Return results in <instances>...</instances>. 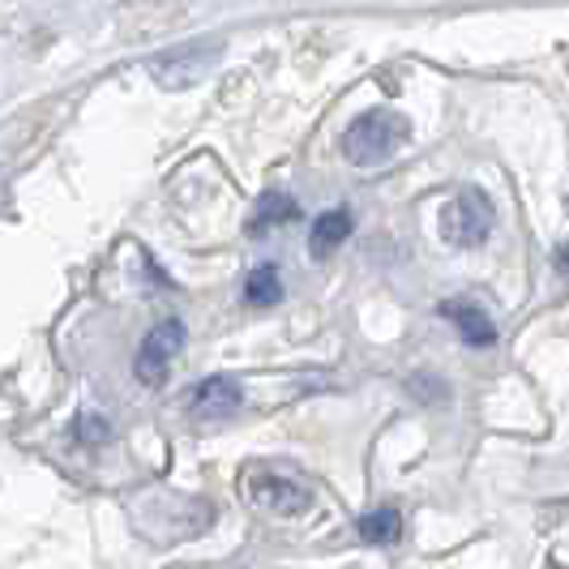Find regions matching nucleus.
Instances as JSON below:
<instances>
[{
  "instance_id": "9d476101",
  "label": "nucleus",
  "mask_w": 569,
  "mask_h": 569,
  "mask_svg": "<svg viewBox=\"0 0 569 569\" xmlns=\"http://www.w3.org/2000/svg\"><path fill=\"white\" fill-rule=\"evenodd\" d=\"M300 219V206L287 198V193H266L257 201L253 219H249V231H266V228H279V223H296Z\"/></svg>"
},
{
  "instance_id": "0eeeda50",
  "label": "nucleus",
  "mask_w": 569,
  "mask_h": 569,
  "mask_svg": "<svg viewBox=\"0 0 569 569\" xmlns=\"http://www.w3.org/2000/svg\"><path fill=\"white\" fill-rule=\"evenodd\" d=\"M437 313L446 317V321H455V330L462 335V342H471V347H492V342H497L492 317H488L480 305H471V300H446Z\"/></svg>"
},
{
  "instance_id": "9b49d317",
  "label": "nucleus",
  "mask_w": 569,
  "mask_h": 569,
  "mask_svg": "<svg viewBox=\"0 0 569 569\" xmlns=\"http://www.w3.org/2000/svg\"><path fill=\"white\" fill-rule=\"evenodd\" d=\"M244 300L253 309L279 305L283 300V274H279V266H257L253 274H249V283H244Z\"/></svg>"
},
{
  "instance_id": "f03ea898",
  "label": "nucleus",
  "mask_w": 569,
  "mask_h": 569,
  "mask_svg": "<svg viewBox=\"0 0 569 569\" xmlns=\"http://www.w3.org/2000/svg\"><path fill=\"white\" fill-rule=\"evenodd\" d=\"M492 228H497V210H492L488 193H480V189H462L441 210V236L455 249H480L492 236Z\"/></svg>"
},
{
  "instance_id": "4468645a",
  "label": "nucleus",
  "mask_w": 569,
  "mask_h": 569,
  "mask_svg": "<svg viewBox=\"0 0 569 569\" xmlns=\"http://www.w3.org/2000/svg\"><path fill=\"white\" fill-rule=\"evenodd\" d=\"M4 198H9V176L0 171V206H4Z\"/></svg>"
},
{
  "instance_id": "ddd939ff",
  "label": "nucleus",
  "mask_w": 569,
  "mask_h": 569,
  "mask_svg": "<svg viewBox=\"0 0 569 569\" xmlns=\"http://www.w3.org/2000/svg\"><path fill=\"white\" fill-rule=\"evenodd\" d=\"M557 270L569 279V244H566V249H557Z\"/></svg>"
},
{
  "instance_id": "f8f14e48",
  "label": "nucleus",
  "mask_w": 569,
  "mask_h": 569,
  "mask_svg": "<svg viewBox=\"0 0 569 569\" xmlns=\"http://www.w3.org/2000/svg\"><path fill=\"white\" fill-rule=\"evenodd\" d=\"M78 432H82V441H90V446H94V441H108V420L86 411L82 420H78Z\"/></svg>"
},
{
  "instance_id": "39448f33",
  "label": "nucleus",
  "mask_w": 569,
  "mask_h": 569,
  "mask_svg": "<svg viewBox=\"0 0 569 569\" xmlns=\"http://www.w3.org/2000/svg\"><path fill=\"white\" fill-rule=\"evenodd\" d=\"M249 501H257L261 510L274 513H305L309 510V488H300L287 476H274V471H261V476H249Z\"/></svg>"
},
{
  "instance_id": "f257e3e1",
  "label": "nucleus",
  "mask_w": 569,
  "mask_h": 569,
  "mask_svg": "<svg viewBox=\"0 0 569 569\" xmlns=\"http://www.w3.org/2000/svg\"><path fill=\"white\" fill-rule=\"evenodd\" d=\"M407 142V120L390 108H377V112L356 116L342 133V154L356 163V168H381L399 154V146Z\"/></svg>"
},
{
  "instance_id": "1a4fd4ad",
  "label": "nucleus",
  "mask_w": 569,
  "mask_h": 569,
  "mask_svg": "<svg viewBox=\"0 0 569 569\" xmlns=\"http://www.w3.org/2000/svg\"><path fill=\"white\" fill-rule=\"evenodd\" d=\"M356 531H360V540L365 543H399L402 536V513L395 506H381V510H369L360 513V522H356Z\"/></svg>"
},
{
  "instance_id": "423d86ee",
  "label": "nucleus",
  "mask_w": 569,
  "mask_h": 569,
  "mask_svg": "<svg viewBox=\"0 0 569 569\" xmlns=\"http://www.w3.org/2000/svg\"><path fill=\"white\" fill-rule=\"evenodd\" d=\"M214 64V48H184V52H171V57L150 60V78L168 90H184L193 86Z\"/></svg>"
},
{
  "instance_id": "6e6552de",
  "label": "nucleus",
  "mask_w": 569,
  "mask_h": 569,
  "mask_svg": "<svg viewBox=\"0 0 569 569\" xmlns=\"http://www.w3.org/2000/svg\"><path fill=\"white\" fill-rule=\"evenodd\" d=\"M351 228H356V214H351L347 206L317 214L313 228H309V253H313L317 261H326L330 253H339V244H347Z\"/></svg>"
},
{
  "instance_id": "7ed1b4c3",
  "label": "nucleus",
  "mask_w": 569,
  "mask_h": 569,
  "mask_svg": "<svg viewBox=\"0 0 569 569\" xmlns=\"http://www.w3.org/2000/svg\"><path fill=\"white\" fill-rule=\"evenodd\" d=\"M184 351V321H159L150 335L142 339V347H138V356H133V377L142 381V386H163L168 381V369L171 360Z\"/></svg>"
},
{
  "instance_id": "20e7f679",
  "label": "nucleus",
  "mask_w": 569,
  "mask_h": 569,
  "mask_svg": "<svg viewBox=\"0 0 569 569\" xmlns=\"http://www.w3.org/2000/svg\"><path fill=\"white\" fill-rule=\"evenodd\" d=\"M240 402H244V390H240V381H231L228 372H214V377H206L189 390V411L198 420H228L240 411Z\"/></svg>"
}]
</instances>
